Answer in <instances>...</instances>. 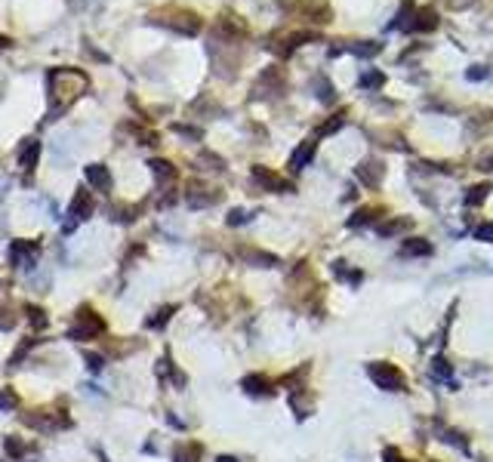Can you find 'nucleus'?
Returning a JSON list of instances; mask_svg holds the SVG:
<instances>
[{"mask_svg": "<svg viewBox=\"0 0 493 462\" xmlns=\"http://www.w3.org/2000/svg\"><path fill=\"white\" fill-rule=\"evenodd\" d=\"M47 86H49V102H53V108L62 111L77 96H84L86 86H90V77H86L84 71H77V68H55V71H49Z\"/></svg>", "mask_w": 493, "mask_h": 462, "instance_id": "obj_1", "label": "nucleus"}, {"mask_svg": "<svg viewBox=\"0 0 493 462\" xmlns=\"http://www.w3.org/2000/svg\"><path fill=\"white\" fill-rule=\"evenodd\" d=\"M367 376L376 382V388H382V392H404V388H407L404 373H401L394 363H388V361L367 363Z\"/></svg>", "mask_w": 493, "mask_h": 462, "instance_id": "obj_2", "label": "nucleus"}, {"mask_svg": "<svg viewBox=\"0 0 493 462\" xmlns=\"http://www.w3.org/2000/svg\"><path fill=\"white\" fill-rule=\"evenodd\" d=\"M102 330H105V320L99 318L92 308L84 305L77 314H74V324H71V330H68V336L71 339H96Z\"/></svg>", "mask_w": 493, "mask_h": 462, "instance_id": "obj_3", "label": "nucleus"}, {"mask_svg": "<svg viewBox=\"0 0 493 462\" xmlns=\"http://www.w3.org/2000/svg\"><path fill=\"white\" fill-rule=\"evenodd\" d=\"M68 216H71V222L65 225V231H71L77 222H84V219H90L92 216V194L86 188H77L74 191V201H71V209H68Z\"/></svg>", "mask_w": 493, "mask_h": 462, "instance_id": "obj_4", "label": "nucleus"}, {"mask_svg": "<svg viewBox=\"0 0 493 462\" xmlns=\"http://www.w3.org/2000/svg\"><path fill=\"white\" fill-rule=\"evenodd\" d=\"M250 179H253V182H256L262 191H293V185L283 182L277 172L268 170V166H253V170H250Z\"/></svg>", "mask_w": 493, "mask_h": 462, "instance_id": "obj_5", "label": "nucleus"}, {"mask_svg": "<svg viewBox=\"0 0 493 462\" xmlns=\"http://www.w3.org/2000/svg\"><path fill=\"white\" fill-rule=\"evenodd\" d=\"M37 253H40V246L37 244H28V240H16L10 250V262L18 265V268H31V265L37 262Z\"/></svg>", "mask_w": 493, "mask_h": 462, "instance_id": "obj_6", "label": "nucleus"}, {"mask_svg": "<svg viewBox=\"0 0 493 462\" xmlns=\"http://www.w3.org/2000/svg\"><path fill=\"white\" fill-rule=\"evenodd\" d=\"M314 151H318V142H314V139H305V142H302V145L296 148V151L290 154V160H287L290 172H299L302 166H308V164H312Z\"/></svg>", "mask_w": 493, "mask_h": 462, "instance_id": "obj_7", "label": "nucleus"}, {"mask_svg": "<svg viewBox=\"0 0 493 462\" xmlns=\"http://www.w3.org/2000/svg\"><path fill=\"white\" fill-rule=\"evenodd\" d=\"M382 172H385V170H382L379 160H361V164L355 166V176L361 179L367 188H376V185L382 182Z\"/></svg>", "mask_w": 493, "mask_h": 462, "instance_id": "obj_8", "label": "nucleus"}, {"mask_svg": "<svg viewBox=\"0 0 493 462\" xmlns=\"http://www.w3.org/2000/svg\"><path fill=\"white\" fill-rule=\"evenodd\" d=\"M438 28V12L431 10V6H425V10H416L410 18V28L407 31H416V34H422V31H435Z\"/></svg>", "mask_w": 493, "mask_h": 462, "instance_id": "obj_9", "label": "nucleus"}, {"mask_svg": "<svg viewBox=\"0 0 493 462\" xmlns=\"http://www.w3.org/2000/svg\"><path fill=\"white\" fill-rule=\"evenodd\" d=\"M86 179H90V185L92 188H99L102 194H108L111 191V172H108V166L105 164H90L86 166Z\"/></svg>", "mask_w": 493, "mask_h": 462, "instance_id": "obj_10", "label": "nucleus"}, {"mask_svg": "<svg viewBox=\"0 0 493 462\" xmlns=\"http://www.w3.org/2000/svg\"><path fill=\"white\" fill-rule=\"evenodd\" d=\"M240 385H244V392H246V394H256V398H268V394H275V392H271V388H275V382L265 379L262 373L246 376V379L240 382Z\"/></svg>", "mask_w": 493, "mask_h": 462, "instance_id": "obj_11", "label": "nucleus"}, {"mask_svg": "<svg viewBox=\"0 0 493 462\" xmlns=\"http://www.w3.org/2000/svg\"><path fill=\"white\" fill-rule=\"evenodd\" d=\"M37 154H40V142L37 139H25V145L18 148V166L25 172H31L37 166Z\"/></svg>", "mask_w": 493, "mask_h": 462, "instance_id": "obj_12", "label": "nucleus"}, {"mask_svg": "<svg viewBox=\"0 0 493 462\" xmlns=\"http://www.w3.org/2000/svg\"><path fill=\"white\" fill-rule=\"evenodd\" d=\"M407 228H413V219H401V216H394L388 222H376V234L379 238H394V234L407 231Z\"/></svg>", "mask_w": 493, "mask_h": 462, "instance_id": "obj_13", "label": "nucleus"}, {"mask_svg": "<svg viewBox=\"0 0 493 462\" xmlns=\"http://www.w3.org/2000/svg\"><path fill=\"white\" fill-rule=\"evenodd\" d=\"M431 253V244L425 238H410L401 244V256L404 259H413V256H429Z\"/></svg>", "mask_w": 493, "mask_h": 462, "instance_id": "obj_14", "label": "nucleus"}, {"mask_svg": "<svg viewBox=\"0 0 493 462\" xmlns=\"http://www.w3.org/2000/svg\"><path fill=\"white\" fill-rule=\"evenodd\" d=\"M201 459V444H179L173 450V462H197Z\"/></svg>", "mask_w": 493, "mask_h": 462, "instance_id": "obj_15", "label": "nucleus"}, {"mask_svg": "<svg viewBox=\"0 0 493 462\" xmlns=\"http://www.w3.org/2000/svg\"><path fill=\"white\" fill-rule=\"evenodd\" d=\"M240 256H244L246 262H256L259 268H275V265H277V256L262 253V250H240Z\"/></svg>", "mask_w": 493, "mask_h": 462, "instance_id": "obj_16", "label": "nucleus"}, {"mask_svg": "<svg viewBox=\"0 0 493 462\" xmlns=\"http://www.w3.org/2000/svg\"><path fill=\"white\" fill-rule=\"evenodd\" d=\"M490 191H493V185H490V182L468 188V191H466V207H481V203H484L487 197H490Z\"/></svg>", "mask_w": 493, "mask_h": 462, "instance_id": "obj_17", "label": "nucleus"}, {"mask_svg": "<svg viewBox=\"0 0 493 462\" xmlns=\"http://www.w3.org/2000/svg\"><path fill=\"white\" fill-rule=\"evenodd\" d=\"M173 314H176V305H164V308H157V311H154V318H148L145 324L151 326V330H160V326H164Z\"/></svg>", "mask_w": 493, "mask_h": 462, "instance_id": "obj_18", "label": "nucleus"}, {"mask_svg": "<svg viewBox=\"0 0 493 462\" xmlns=\"http://www.w3.org/2000/svg\"><path fill=\"white\" fill-rule=\"evenodd\" d=\"M151 172L157 176V182H170L173 176H176V170H173V164H166V160H151Z\"/></svg>", "mask_w": 493, "mask_h": 462, "instance_id": "obj_19", "label": "nucleus"}, {"mask_svg": "<svg viewBox=\"0 0 493 462\" xmlns=\"http://www.w3.org/2000/svg\"><path fill=\"white\" fill-rule=\"evenodd\" d=\"M373 213H376L373 207H364V209H357V213L349 219V228H361V225H367V222H376V219H379V216H373Z\"/></svg>", "mask_w": 493, "mask_h": 462, "instance_id": "obj_20", "label": "nucleus"}, {"mask_svg": "<svg viewBox=\"0 0 493 462\" xmlns=\"http://www.w3.org/2000/svg\"><path fill=\"white\" fill-rule=\"evenodd\" d=\"M351 53L355 55H364V59H367V55H376L382 49V43H373V40H361V43H351Z\"/></svg>", "mask_w": 493, "mask_h": 462, "instance_id": "obj_21", "label": "nucleus"}, {"mask_svg": "<svg viewBox=\"0 0 493 462\" xmlns=\"http://www.w3.org/2000/svg\"><path fill=\"white\" fill-rule=\"evenodd\" d=\"M3 447H6V456H10V459H22L25 456V444L16 441V437H6Z\"/></svg>", "mask_w": 493, "mask_h": 462, "instance_id": "obj_22", "label": "nucleus"}, {"mask_svg": "<svg viewBox=\"0 0 493 462\" xmlns=\"http://www.w3.org/2000/svg\"><path fill=\"white\" fill-rule=\"evenodd\" d=\"M314 90H318V99H320V102H333V84H330V80L318 77V80H314Z\"/></svg>", "mask_w": 493, "mask_h": 462, "instance_id": "obj_23", "label": "nucleus"}, {"mask_svg": "<svg viewBox=\"0 0 493 462\" xmlns=\"http://www.w3.org/2000/svg\"><path fill=\"white\" fill-rule=\"evenodd\" d=\"M475 240L493 244V222H481V225H475Z\"/></svg>", "mask_w": 493, "mask_h": 462, "instance_id": "obj_24", "label": "nucleus"}, {"mask_svg": "<svg viewBox=\"0 0 493 462\" xmlns=\"http://www.w3.org/2000/svg\"><path fill=\"white\" fill-rule=\"evenodd\" d=\"M385 84V74H379V71H367L361 77V86H382Z\"/></svg>", "mask_w": 493, "mask_h": 462, "instance_id": "obj_25", "label": "nucleus"}, {"mask_svg": "<svg viewBox=\"0 0 493 462\" xmlns=\"http://www.w3.org/2000/svg\"><path fill=\"white\" fill-rule=\"evenodd\" d=\"M25 311H28V320H31V324H34V326H43V324H47V318H43V308H37V305H28V308H25Z\"/></svg>", "mask_w": 493, "mask_h": 462, "instance_id": "obj_26", "label": "nucleus"}, {"mask_svg": "<svg viewBox=\"0 0 493 462\" xmlns=\"http://www.w3.org/2000/svg\"><path fill=\"white\" fill-rule=\"evenodd\" d=\"M16 404H18V398L10 392V388H3V392H0V410H12Z\"/></svg>", "mask_w": 493, "mask_h": 462, "instance_id": "obj_27", "label": "nucleus"}, {"mask_svg": "<svg viewBox=\"0 0 493 462\" xmlns=\"http://www.w3.org/2000/svg\"><path fill=\"white\" fill-rule=\"evenodd\" d=\"M339 127H342V114H336V117H333L330 123H324V127H320L318 133H320V136H330V133H336Z\"/></svg>", "mask_w": 493, "mask_h": 462, "instance_id": "obj_28", "label": "nucleus"}, {"mask_svg": "<svg viewBox=\"0 0 493 462\" xmlns=\"http://www.w3.org/2000/svg\"><path fill=\"white\" fill-rule=\"evenodd\" d=\"M244 222H250V216H246L244 209H231V216H228V225H244Z\"/></svg>", "mask_w": 493, "mask_h": 462, "instance_id": "obj_29", "label": "nucleus"}, {"mask_svg": "<svg viewBox=\"0 0 493 462\" xmlns=\"http://www.w3.org/2000/svg\"><path fill=\"white\" fill-rule=\"evenodd\" d=\"M382 459H385V462H407L394 447H385V450H382Z\"/></svg>", "mask_w": 493, "mask_h": 462, "instance_id": "obj_30", "label": "nucleus"}, {"mask_svg": "<svg viewBox=\"0 0 493 462\" xmlns=\"http://www.w3.org/2000/svg\"><path fill=\"white\" fill-rule=\"evenodd\" d=\"M431 370H435L438 376H450V367H447V361H444V357H435V367H431Z\"/></svg>", "mask_w": 493, "mask_h": 462, "instance_id": "obj_31", "label": "nucleus"}, {"mask_svg": "<svg viewBox=\"0 0 493 462\" xmlns=\"http://www.w3.org/2000/svg\"><path fill=\"white\" fill-rule=\"evenodd\" d=\"M481 77H487L484 68H472V71H468V80H481Z\"/></svg>", "mask_w": 493, "mask_h": 462, "instance_id": "obj_32", "label": "nucleus"}, {"mask_svg": "<svg viewBox=\"0 0 493 462\" xmlns=\"http://www.w3.org/2000/svg\"><path fill=\"white\" fill-rule=\"evenodd\" d=\"M86 361H90V370H102V357H96V355H86Z\"/></svg>", "mask_w": 493, "mask_h": 462, "instance_id": "obj_33", "label": "nucleus"}, {"mask_svg": "<svg viewBox=\"0 0 493 462\" xmlns=\"http://www.w3.org/2000/svg\"><path fill=\"white\" fill-rule=\"evenodd\" d=\"M475 0H450V6H453V10H466V6H472Z\"/></svg>", "mask_w": 493, "mask_h": 462, "instance_id": "obj_34", "label": "nucleus"}, {"mask_svg": "<svg viewBox=\"0 0 493 462\" xmlns=\"http://www.w3.org/2000/svg\"><path fill=\"white\" fill-rule=\"evenodd\" d=\"M481 170H490V172H493V157H484V160H481Z\"/></svg>", "mask_w": 493, "mask_h": 462, "instance_id": "obj_35", "label": "nucleus"}, {"mask_svg": "<svg viewBox=\"0 0 493 462\" xmlns=\"http://www.w3.org/2000/svg\"><path fill=\"white\" fill-rule=\"evenodd\" d=\"M216 462H238V459H234V456H219Z\"/></svg>", "mask_w": 493, "mask_h": 462, "instance_id": "obj_36", "label": "nucleus"}, {"mask_svg": "<svg viewBox=\"0 0 493 462\" xmlns=\"http://www.w3.org/2000/svg\"><path fill=\"white\" fill-rule=\"evenodd\" d=\"M10 47V37H0V49H6Z\"/></svg>", "mask_w": 493, "mask_h": 462, "instance_id": "obj_37", "label": "nucleus"}]
</instances>
